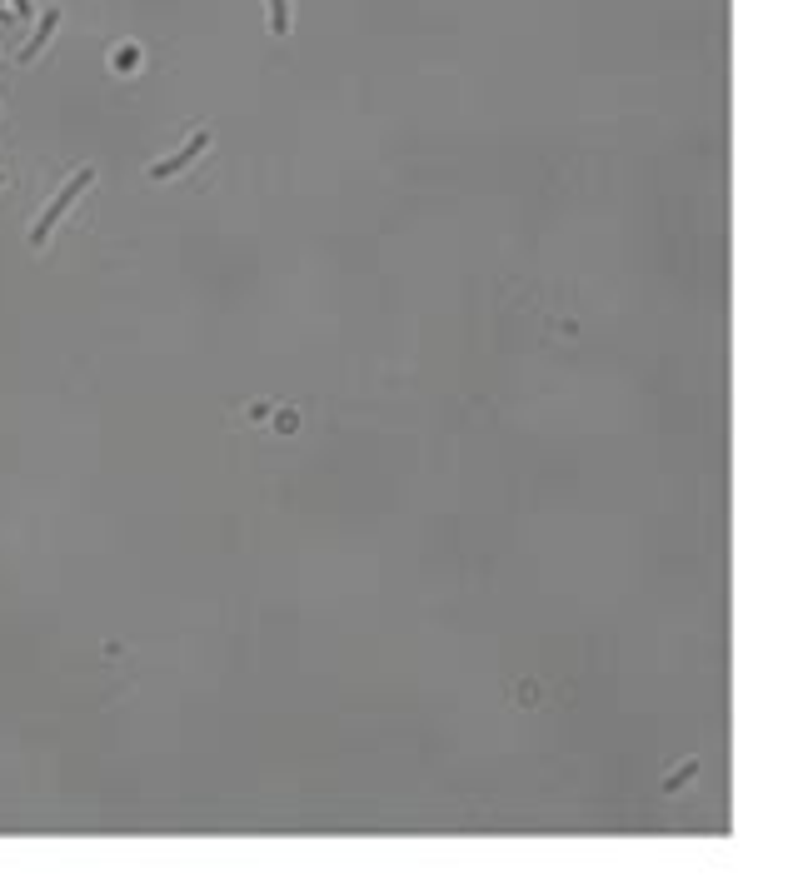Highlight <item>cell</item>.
<instances>
[{
  "instance_id": "obj_3",
  "label": "cell",
  "mask_w": 788,
  "mask_h": 883,
  "mask_svg": "<svg viewBox=\"0 0 788 883\" xmlns=\"http://www.w3.org/2000/svg\"><path fill=\"white\" fill-rule=\"evenodd\" d=\"M55 30H60V5H50V10H45V20H40V25H35V35L25 40L20 60H35V55H40V45H50V35H55Z\"/></svg>"
},
{
  "instance_id": "obj_2",
  "label": "cell",
  "mask_w": 788,
  "mask_h": 883,
  "mask_svg": "<svg viewBox=\"0 0 788 883\" xmlns=\"http://www.w3.org/2000/svg\"><path fill=\"white\" fill-rule=\"evenodd\" d=\"M205 150H210V130H195V135H190V140H185L170 160H155V165H150V180H165V175L190 170V165H195V155H205Z\"/></svg>"
},
{
  "instance_id": "obj_6",
  "label": "cell",
  "mask_w": 788,
  "mask_h": 883,
  "mask_svg": "<svg viewBox=\"0 0 788 883\" xmlns=\"http://www.w3.org/2000/svg\"><path fill=\"white\" fill-rule=\"evenodd\" d=\"M15 10H20V15H30V0H15Z\"/></svg>"
},
{
  "instance_id": "obj_1",
  "label": "cell",
  "mask_w": 788,
  "mask_h": 883,
  "mask_svg": "<svg viewBox=\"0 0 788 883\" xmlns=\"http://www.w3.org/2000/svg\"><path fill=\"white\" fill-rule=\"evenodd\" d=\"M90 185H95V170L85 165V170H75V175H70V180H65L60 190H55V200H50V205H45V210L35 215V225H30V250H45V240L55 235V225H60V220L70 215V205H75V200H80V195H85Z\"/></svg>"
},
{
  "instance_id": "obj_4",
  "label": "cell",
  "mask_w": 788,
  "mask_h": 883,
  "mask_svg": "<svg viewBox=\"0 0 788 883\" xmlns=\"http://www.w3.org/2000/svg\"><path fill=\"white\" fill-rule=\"evenodd\" d=\"M110 70H115V75H135V70H140V45H135V40H130V45H115V50H110Z\"/></svg>"
},
{
  "instance_id": "obj_5",
  "label": "cell",
  "mask_w": 788,
  "mask_h": 883,
  "mask_svg": "<svg viewBox=\"0 0 788 883\" xmlns=\"http://www.w3.org/2000/svg\"><path fill=\"white\" fill-rule=\"evenodd\" d=\"M265 5H270V35L285 40L290 35V0H265Z\"/></svg>"
}]
</instances>
